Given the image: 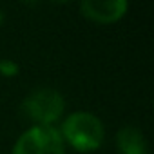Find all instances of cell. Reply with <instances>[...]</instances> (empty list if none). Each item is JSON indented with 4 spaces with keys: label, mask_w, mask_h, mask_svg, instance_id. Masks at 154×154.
Listing matches in <instances>:
<instances>
[{
    "label": "cell",
    "mask_w": 154,
    "mask_h": 154,
    "mask_svg": "<svg viewBox=\"0 0 154 154\" xmlns=\"http://www.w3.org/2000/svg\"><path fill=\"white\" fill-rule=\"evenodd\" d=\"M0 72L4 76H15L18 72V65L13 60H0Z\"/></svg>",
    "instance_id": "8992f818"
},
{
    "label": "cell",
    "mask_w": 154,
    "mask_h": 154,
    "mask_svg": "<svg viewBox=\"0 0 154 154\" xmlns=\"http://www.w3.org/2000/svg\"><path fill=\"white\" fill-rule=\"evenodd\" d=\"M62 138L69 141L76 150L91 152L96 150L103 141V125L98 116L87 111H78L67 116L62 123Z\"/></svg>",
    "instance_id": "6da1fadb"
},
{
    "label": "cell",
    "mask_w": 154,
    "mask_h": 154,
    "mask_svg": "<svg viewBox=\"0 0 154 154\" xmlns=\"http://www.w3.org/2000/svg\"><path fill=\"white\" fill-rule=\"evenodd\" d=\"M13 154H65V145L53 125H35L17 140Z\"/></svg>",
    "instance_id": "3957f363"
},
{
    "label": "cell",
    "mask_w": 154,
    "mask_h": 154,
    "mask_svg": "<svg viewBox=\"0 0 154 154\" xmlns=\"http://www.w3.org/2000/svg\"><path fill=\"white\" fill-rule=\"evenodd\" d=\"M116 145L120 154H147V141L136 127H122L116 134Z\"/></svg>",
    "instance_id": "5b68a950"
},
{
    "label": "cell",
    "mask_w": 154,
    "mask_h": 154,
    "mask_svg": "<svg viewBox=\"0 0 154 154\" xmlns=\"http://www.w3.org/2000/svg\"><path fill=\"white\" fill-rule=\"evenodd\" d=\"M129 9L125 0H85L80 4V11L89 20L100 24H111L120 20Z\"/></svg>",
    "instance_id": "277c9868"
},
{
    "label": "cell",
    "mask_w": 154,
    "mask_h": 154,
    "mask_svg": "<svg viewBox=\"0 0 154 154\" xmlns=\"http://www.w3.org/2000/svg\"><path fill=\"white\" fill-rule=\"evenodd\" d=\"M63 107V96L56 89L49 87L33 91L22 103V111L36 125H51L62 116Z\"/></svg>",
    "instance_id": "7a4b0ae2"
},
{
    "label": "cell",
    "mask_w": 154,
    "mask_h": 154,
    "mask_svg": "<svg viewBox=\"0 0 154 154\" xmlns=\"http://www.w3.org/2000/svg\"><path fill=\"white\" fill-rule=\"evenodd\" d=\"M0 24H2V11H0Z\"/></svg>",
    "instance_id": "52a82bcc"
}]
</instances>
